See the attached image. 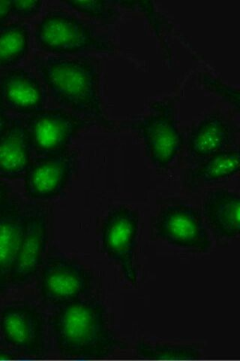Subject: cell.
I'll use <instances>...</instances> for the list:
<instances>
[{"instance_id": "obj_1", "label": "cell", "mask_w": 240, "mask_h": 361, "mask_svg": "<svg viewBox=\"0 0 240 361\" xmlns=\"http://www.w3.org/2000/svg\"><path fill=\"white\" fill-rule=\"evenodd\" d=\"M58 352L70 360H101L121 347L110 329L106 309L92 298L63 305L51 321Z\"/></svg>"}, {"instance_id": "obj_2", "label": "cell", "mask_w": 240, "mask_h": 361, "mask_svg": "<svg viewBox=\"0 0 240 361\" xmlns=\"http://www.w3.org/2000/svg\"><path fill=\"white\" fill-rule=\"evenodd\" d=\"M37 68L56 103L95 124L113 128L102 108L99 67L94 61L52 56L37 61Z\"/></svg>"}, {"instance_id": "obj_3", "label": "cell", "mask_w": 240, "mask_h": 361, "mask_svg": "<svg viewBox=\"0 0 240 361\" xmlns=\"http://www.w3.org/2000/svg\"><path fill=\"white\" fill-rule=\"evenodd\" d=\"M38 47L59 56L89 52L113 53L112 42L81 19L61 10L49 11L36 29Z\"/></svg>"}, {"instance_id": "obj_4", "label": "cell", "mask_w": 240, "mask_h": 361, "mask_svg": "<svg viewBox=\"0 0 240 361\" xmlns=\"http://www.w3.org/2000/svg\"><path fill=\"white\" fill-rule=\"evenodd\" d=\"M127 127L140 135L149 159L159 169L172 164L184 145L175 102L170 99L156 102L150 114L131 122Z\"/></svg>"}, {"instance_id": "obj_5", "label": "cell", "mask_w": 240, "mask_h": 361, "mask_svg": "<svg viewBox=\"0 0 240 361\" xmlns=\"http://www.w3.org/2000/svg\"><path fill=\"white\" fill-rule=\"evenodd\" d=\"M94 276L83 265L63 255L45 259L39 272V290L43 301L61 307L84 298L92 290Z\"/></svg>"}, {"instance_id": "obj_6", "label": "cell", "mask_w": 240, "mask_h": 361, "mask_svg": "<svg viewBox=\"0 0 240 361\" xmlns=\"http://www.w3.org/2000/svg\"><path fill=\"white\" fill-rule=\"evenodd\" d=\"M0 335L6 345L22 354L42 357L47 353L44 316L29 302H10L0 311Z\"/></svg>"}, {"instance_id": "obj_7", "label": "cell", "mask_w": 240, "mask_h": 361, "mask_svg": "<svg viewBox=\"0 0 240 361\" xmlns=\"http://www.w3.org/2000/svg\"><path fill=\"white\" fill-rule=\"evenodd\" d=\"M139 228L138 213L120 206L108 213L101 229L103 250L120 267L125 279L132 285L138 281L134 257Z\"/></svg>"}, {"instance_id": "obj_8", "label": "cell", "mask_w": 240, "mask_h": 361, "mask_svg": "<svg viewBox=\"0 0 240 361\" xmlns=\"http://www.w3.org/2000/svg\"><path fill=\"white\" fill-rule=\"evenodd\" d=\"M95 123L65 109L42 110L27 122L32 148L42 156L68 149L76 135Z\"/></svg>"}, {"instance_id": "obj_9", "label": "cell", "mask_w": 240, "mask_h": 361, "mask_svg": "<svg viewBox=\"0 0 240 361\" xmlns=\"http://www.w3.org/2000/svg\"><path fill=\"white\" fill-rule=\"evenodd\" d=\"M158 237L184 250L208 252L212 243L201 213L187 204H172L163 209L156 219Z\"/></svg>"}, {"instance_id": "obj_10", "label": "cell", "mask_w": 240, "mask_h": 361, "mask_svg": "<svg viewBox=\"0 0 240 361\" xmlns=\"http://www.w3.org/2000/svg\"><path fill=\"white\" fill-rule=\"evenodd\" d=\"M47 214L39 207L25 210V231L10 275V286L22 288L39 274L48 244Z\"/></svg>"}, {"instance_id": "obj_11", "label": "cell", "mask_w": 240, "mask_h": 361, "mask_svg": "<svg viewBox=\"0 0 240 361\" xmlns=\"http://www.w3.org/2000/svg\"><path fill=\"white\" fill-rule=\"evenodd\" d=\"M76 167L77 155L68 149L37 158L31 163L24 176L26 195L36 200H47L60 195Z\"/></svg>"}, {"instance_id": "obj_12", "label": "cell", "mask_w": 240, "mask_h": 361, "mask_svg": "<svg viewBox=\"0 0 240 361\" xmlns=\"http://www.w3.org/2000/svg\"><path fill=\"white\" fill-rule=\"evenodd\" d=\"M236 121L220 111L203 118L189 132V154L199 161L215 154L232 148L238 139Z\"/></svg>"}, {"instance_id": "obj_13", "label": "cell", "mask_w": 240, "mask_h": 361, "mask_svg": "<svg viewBox=\"0 0 240 361\" xmlns=\"http://www.w3.org/2000/svg\"><path fill=\"white\" fill-rule=\"evenodd\" d=\"M0 95L10 109L25 116L36 115L44 110L46 97L39 79L21 68L0 77Z\"/></svg>"}, {"instance_id": "obj_14", "label": "cell", "mask_w": 240, "mask_h": 361, "mask_svg": "<svg viewBox=\"0 0 240 361\" xmlns=\"http://www.w3.org/2000/svg\"><path fill=\"white\" fill-rule=\"evenodd\" d=\"M25 231V209L11 197L0 211V295L10 286V275Z\"/></svg>"}, {"instance_id": "obj_15", "label": "cell", "mask_w": 240, "mask_h": 361, "mask_svg": "<svg viewBox=\"0 0 240 361\" xmlns=\"http://www.w3.org/2000/svg\"><path fill=\"white\" fill-rule=\"evenodd\" d=\"M32 149L26 126L19 121L9 122L0 134V178H24L31 164Z\"/></svg>"}, {"instance_id": "obj_16", "label": "cell", "mask_w": 240, "mask_h": 361, "mask_svg": "<svg viewBox=\"0 0 240 361\" xmlns=\"http://www.w3.org/2000/svg\"><path fill=\"white\" fill-rule=\"evenodd\" d=\"M203 216L214 235L221 239H234L240 232V197L234 192L217 189L206 195Z\"/></svg>"}, {"instance_id": "obj_17", "label": "cell", "mask_w": 240, "mask_h": 361, "mask_svg": "<svg viewBox=\"0 0 240 361\" xmlns=\"http://www.w3.org/2000/svg\"><path fill=\"white\" fill-rule=\"evenodd\" d=\"M239 171V147L226 149L201 160L182 176V183L190 190L231 178Z\"/></svg>"}, {"instance_id": "obj_18", "label": "cell", "mask_w": 240, "mask_h": 361, "mask_svg": "<svg viewBox=\"0 0 240 361\" xmlns=\"http://www.w3.org/2000/svg\"><path fill=\"white\" fill-rule=\"evenodd\" d=\"M30 42V29L24 23H13L0 29V70L24 59L29 52Z\"/></svg>"}, {"instance_id": "obj_19", "label": "cell", "mask_w": 240, "mask_h": 361, "mask_svg": "<svg viewBox=\"0 0 240 361\" xmlns=\"http://www.w3.org/2000/svg\"><path fill=\"white\" fill-rule=\"evenodd\" d=\"M136 353L142 359L151 361H191L201 356L200 349L196 345L146 342L137 344Z\"/></svg>"}, {"instance_id": "obj_20", "label": "cell", "mask_w": 240, "mask_h": 361, "mask_svg": "<svg viewBox=\"0 0 240 361\" xmlns=\"http://www.w3.org/2000/svg\"><path fill=\"white\" fill-rule=\"evenodd\" d=\"M65 4L90 18L111 25L120 17V11L113 2L108 1H67Z\"/></svg>"}, {"instance_id": "obj_21", "label": "cell", "mask_w": 240, "mask_h": 361, "mask_svg": "<svg viewBox=\"0 0 240 361\" xmlns=\"http://www.w3.org/2000/svg\"><path fill=\"white\" fill-rule=\"evenodd\" d=\"M199 81L204 89L218 96L225 104L230 106L236 114L240 111L239 89L225 83L221 79L210 74L203 73Z\"/></svg>"}, {"instance_id": "obj_22", "label": "cell", "mask_w": 240, "mask_h": 361, "mask_svg": "<svg viewBox=\"0 0 240 361\" xmlns=\"http://www.w3.org/2000/svg\"><path fill=\"white\" fill-rule=\"evenodd\" d=\"M113 3L124 8L140 11L158 38L162 37L165 32L170 30L169 21L161 13L158 11L152 2L118 1Z\"/></svg>"}, {"instance_id": "obj_23", "label": "cell", "mask_w": 240, "mask_h": 361, "mask_svg": "<svg viewBox=\"0 0 240 361\" xmlns=\"http://www.w3.org/2000/svg\"><path fill=\"white\" fill-rule=\"evenodd\" d=\"M42 1H11V13L20 18H31L39 14Z\"/></svg>"}, {"instance_id": "obj_24", "label": "cell", "mask_w": 240, "mask_h": 361, "mask_svg": "<svg viewBox=\"0 0 240 361\" xmlns=\"http://www.w3.org/2000/svg\"><path fill=\"white\" fill-rule=\"evenodd\" d=\"M11 193H13V190H11L10 185L4 182L2 178H0V211L11 197Z\"/></svg>"}, {"instance_id": "obj_25", "label": "cell", "mask_w": 240, "mask_h": 361, "mask_svg": "<svg viewBox=\"0 0 240 361\" xmlns=\"http://www.w3.org/2000/svg\"><path fill=\"white\" fill-rule=\"evenodd\" d=\"M11 13V1H0V29L6 26Z\"/></svg>"}, {"instance_id": "obj_26", "label": "cell", "mask_w": 240, "mask_h": 361, "mask_svg": "<svg viewBox=\"0 0 240 361\" xmlns=\"http://www.w3.org/2000/svg\"><path fill=\"white\" fill-rule=\"evenodd\" d=\"M8 118L3 109H0V134H1L7 128L9 123Z\"/></svg>"}, {"instance_id": "obj_27", "label": "cell", "mask_w": 240, "mask_h": 361, "mask_svg": "<svg viewBox=\"0 0 240 361\" xmlns=\"http://www.w3.org/2000/svg\"><path fill=\"white\" fill-rule=\"evenodd\" d=\"M15 357L6 350L0 348V361H15Z\"/></svg>"}, {"instance_id": "obj_28", "label": "cell", "mask_w": 240, "mask_h": 361, "mask_svg": "<svg viewBox=\"0 0 240 361\" xmlns=\"http://www.w3.org/2000/svg\"><path fill=\"white\" fill-rule=\"evenodd\" d=\"M70 361H101V360H96V359H89V360H70Z\"/></svg>"}, {"instance_id": "obj_29", "label": "cell", "mask_w": 240, "mask_h": 361, "mask_svg": "<svg viewBox=\"0 0 240 361\" xmlns=\"http://www.w3.org/2000/svg\"><path fill=\"white\" fill-rule=\"evenodd\" d=\"M4 101L1 95H0V109H3Z\"/></svg>"}, {"instance_id": "obj_30", "label": "cell", "mask_w": 240, "mask_h": 361, "mask_svg": "<svg viewBox=\"0 0 240 361\" xmlns=\"http://www.w3.org/2000/svg\"><path fill=\"white\" fill-rule=\"evenodd\" d=\"M15 361H32V360H15Z\"/></svg>"}]
</instances>
